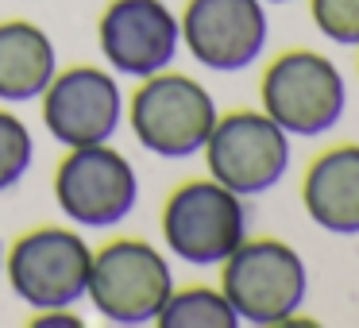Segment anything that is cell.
Returning a JSON list of instances; mask_svg holds the SVG:
<instances>
[{"label": "cell", "mask_w": 359, "mask_h": 328, "mask_svg": "<svg viewBox=\"0 0 359 328\" xmlns=\"http://www.w3.org/2000/svg\"><path fill=\"white\" fill-rule=\"evenodd\" d=\"M220 294L236 317L259 328H282L309 294L305 259L282 240H243L220 263Z\"/></svg>", "instance_id": "cell-1"}, {"label": "cell", "mask_w": 359, "mask_h": 328, "mask_svg": "<svg viewBox=\"0 0 359 328\" xmlns=\"http://www.w3.org/2000/svg\"><path fill=\"white\" fill-rule=\"evenodd\" d=\"M302 205L317 228L332 235H359V143H340L309 163Z\"/></svg>", "instance_id": "cell-12"}, {"label": "cell", "mask_w": 359, "mask_h": 328, "mask_svg": "<svg viewBox=\"0 0 359 328\" xmlns=\"http://www.w3.org/2000/svg\"><path fill=\"white\" fill-rule=\"evenodd\" d=\"M263 112L286 135H325L348 109V81L332 58L317 50H286L263 70L259 81Z\"/></svg>", "instance_id": "cell-2"}, {"label": "cell", "mask_w": 359, "mask_h": 328, "mask_svg": "<svg viewBox=\"0 0 359 328\" xmlns=\"http://www.w3.org/2000/svg\"><path fill=\"white\" fill-rule=\"evenodd\" d=\"M35 328H50V324H62V328H81V317L74 309H39V317L32 320Z\"/></svg>", "instance_id": "cell-17"}, {"label": "cell", "mask_w": 359, "mask_h": 328, "mask_svg": "<svg viewBox=\"0 0 359 328\" xmlns=\"http://www.w3.org/2000/svg\"><path fill=\"white\" fill-rule=\"evenodd\" d=\"M309 16L325 39L359 47V0H309Z\"/></svg>", "instance_id": "cell-16"}, {"label": "cell", "mask_w": 359, "mask_h": 328, "mask_svg": "<svg viewBox=\"0 0 359 328\" xmlns=\"http://www.w3.org/2000/svg\"><path fill=\"white\" fill-rule=\"evenodd\" d=\"M263 4H290V0H263Z\"/></svg>", "instance_id": "cell-18"}, {"label": "cell", "mask_w": 359, "mask_h": 328, "mask_svg": "<svg viewBox=\"0 0 359 328\" xmlns=\"http://www.w3.org/2000/svg\"><path fill=\"white\" fill-rule=\"evenodd\" d=\"M178 27L189 55L217 74H236L259 62L271 32L263 0H189Z\"/></svg>", "instance_id": "cell-9"}, {"label": "cell", "mask_w": 359, "mask_h": 328, "mask_svg": "<svg viewBox=\"0 0 359 328\" xmlns=\"http://www.w3.org/2000/svg\"><path fill=\"white\" fill-rule=\"evenodd\" d=\"M93 251L78 232L43 224L12 243L4 271L8 286L32 309H74L86 297Z\"/></svg>", "instance_id": "cell-6"}, {"label": "cell", "mask_w": 359, "mask_h": 328, "mask_svg": "<svg viewBox=\"0 0 359 328\" xmlns=\"http://www.w3.org/2000/svg\"><path fill=\"white\" fill-rule=\"evenodd\" d=\"M104 62L128 78H151L178 55L182 27L163 0H112L97 24Z\"/></svg>", "instance_id": "cell-10"}, {"label": "cell", "mask_w": 359, "mask_h": 328, "mask_svg": "<svg viewBox=\"0 0 359 328\" xmlns=\"http://www.w3.org/2000/svg\"><path fill=\"white\" fill-rule=\"evenodd\" d=\"M0 266H4V243H0Z\"/></svg>", "instance_id": "cell-19"}, {"label": "cell", "mask_w": 359, "mask_h": 328, "mask_svg": "<svg viewBox=\"0 0 359 328\" xmlns=\"http://www.w3.org/2000/svg\"><path fill=\"white\" fill-rule=\"evenodd\" d=\"M55 201L74 224L112 228L135 209L140 178L135 166L109 143L70 147L55 170Z\"/></svg>", "instance_id": "cell-8"}, {"label": "cell", "mask_w": 359, "mask_h": 328, "mask_svg": "<svg viewBox=\"0 0 359 328\" xmlns=\"http://www.w3.org/2000/svg\"><path fill=\"white\" fill-rule=\"evenodd\" d=\"M217 101L189 74L158 70L143 78L128 104V120L143 151L158 158H189L205 147L217 124Z\"/></svg>", "instance_id": "cell-3"}, {"label": "cell", "mask_w": 359, "mask_h": 328, "mask_svg": "<svg viewBox=\"0 0 359 328\" xmlns=\"http://www.w3.org/2000/svg\"><path fill=\"white\" fill-rule=\"evenodd\" d=\"M32 158H35V139L27 132V124L20 116H12L8 109H0V193L20 186Z\"/></svg>", "instance_id": "cell-15"}, {"label": "cell", "mask_w": 359, "mask_h": 328, "mask_svg": "<svg viewBox=\"0 0 359 328\" xmlns=\"http://www.w3.org/2000/svg\"><path fill=\"white\" fill-rule=\"evenodd\" d=\"M120 86L101 66H70L43 89V124L62 147L109 143L120 124Z\"/></svg>", "instance_id": "cell-11"}, {"label": "cell", "mask_w": 359, "mask_h": 328, "mask_svg": "<svg viewBox=\"0 0 359 328\" xmlns=\"http://www.w3.org/2000/svg\"><path fill=\"white\" fill-rule=\"evenodd\" d=\"M174 289L170 263L143 240H112L93 251L86 297L112 324H155Z\"/></svg>", "instance_id": "cell-4"}, {"label": "cell", "mask_w": 359, "mask_h": 328, "mask_svg": "<svg viewBox=\"0 0 359 328\" xmlns=\"http://www.w3.org/2000/svg\"><path fill=\"white\" fill-rule=\"evenodd\" d=\"M55 74V43L47 39L43 27L27 24V20L0 24V101H35V97H43Z\"/></svg>", "instance_id": "cell-13"}, {"label": "cell", "mask_w": 359, "mask_h": 328, "mask_svg": "<svg viewBox=\"0 0 359 328\" xmlns=\"http://www.w3.org/2000/svg\"><path fill=\"white\" fill-rule=\"evenodd\" d=\"M201 151L209 178L240 197L266 193L290 170V135L263 109H236L228 116H217Z\"/></svg>", "instance_id": "cell-7"}, {"label": "cell", "mask_w": 359, "mask_h": 328, "mask_svg": "<svg viewBox=\"0 0 359 328\" xmlns=\"http://www.w3.org/2000/svg\"><path fill=\"white\" fill-rule=\"evenodd\" d=\"M155 324H163V328H236L240 317H236V309L228 305V297L220 289L186 286V289H170Z\"/></svg>", "instance_id": "cell-14"}, {"label": "cell", "mask_w": 359, "mask_h": 328, "mask_svg": "<svg viewBox=\"0 0 359 328\" xmlns=\"http://www.w3.org/2000/svg\"><path fill=\"white\" fill-rule=\"evenodd\" d=\"M163 240L186 263L220 266L248 240V205L217 178L182 182L163 205Z\"/></svg>", "instance_id": "cell-5"}]
</instances>
